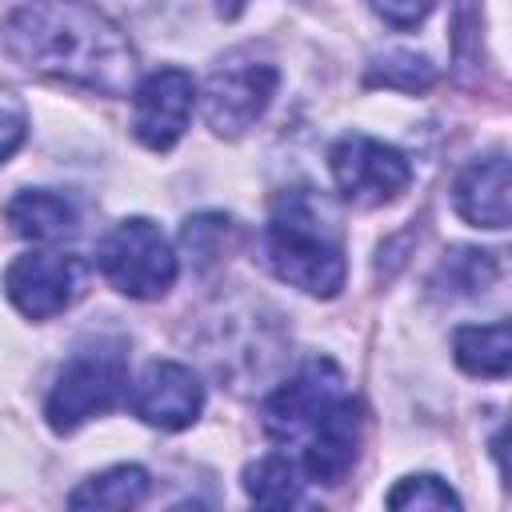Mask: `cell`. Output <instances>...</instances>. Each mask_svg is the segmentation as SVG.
I'll list each match as a JSON object with an SVG mask.
<instances>
[{"label":"cell","instance_id":"cell-18","mask_svg":"<svg viewBox=\"0 0 512 512\" xmlns=\"http://www.w3.org/2000/svg\"><path fill=\"white\" fill-rule=\"evenodd\" d=\"M388 508H460V496L440 476H408L388 492Z\"/></svg>","mask_w":512,"mask_h":512},{"label":"cell","instance_id":"cell-2","mask_svg":"<svg viewBox=\"0 0 512 512\" xmlns=\"http://www.w3.org/2000/svg\"><path fill=\"white\" fill-rule=\"evenodd\" d=\"M264 260L284 284L308 296H336L344 288L348 264L336 216L316 192L296 188L272 204L264 224Z\"/></svg>","mask_w":512,"mask_h":512},{"label":"cell","instance_id":"cell-8","mask_svg":"<svg viewBox=\"0 0 512 512\" xmlns=\"http://www.w3.org/2000/svg\"><path fill=\"white\" fill-rule=\"evenodd\" d=\"M4 292L28 320H48L84 292V260L68 252L16 256L4 272Z\"/></svg>","mask_w":512,"mask_h":512},{"label":"cell","instance_id":"cell-16","mask_svg":"<svg viewBox=\"0 0 512 512\" xmlns=\"http://www.w3.org/2000/svg\"><path fill=\"white\" fill-rule=\"evenodd\" d=\"M244 492L252 504L292 508V504H304V476L288 456H264L244 472Z\"/></svg>","mask_w":512,"mask_h":512},{"label":"cell","instance_id":"cell-19","mask_svg":"<svg viewBox=\"0 0 512 512\" xmlns=\"http://www.w3.org/2000/svg\"><path fill=\"white\" fill-rule=\"evenodd\" d=\"M444 272H448V284H452V288L476 292V288H484L488 280H496L500 264H496L492 252H456V256H448Z\"/></svg>","mask_w":512,"mask_h":512},{"label":"cell","instance_id":"cell-14","mask_svg":"<svg viewBox=\"0 0 512 512\" xmlns=\"http://www.w3.org/2000/svg\"><path fill=\"white\" fill-rule=\"evenodd\" d=\"M452 352H456V364L468 376L500 380V376H508V364H512V332H508L504 320H496V324H468V328H456Z\"/></svg>","mask_w":512,"mask_h":512},{"label":"cell","instance_id":"cell-3","mask_svg":"<svg viewBox=\"0 0 512 512\" xmlns=\"http://www.w3.org/2000/svg\"><path fill=\"white\" fill-rule=\"evenodd\" d=\"M128 384V360L120 344H92L64 360L48 392L44 416L56 432H72L96 412H108Z\"/></svg>","mask_w":512,"mask_h":512},{"label":"cell","instance_id":"cell-9","mask_svg":"<svg viewBox=\"0 0 512 512\" xmlns=\"http://www.w3.org/2000/svg\"><path fill=\"white\" fill-rule=\"evenodd\" d=\"M196 84L184 68H160L132 92V132L144 148L168 152L192 116Z\"/></svg>","mask_w":512,"mask_h":512},{"label":"cell","instance_id":"cell-22","mask_svg":"<svg viewBox=\"0 0 512 512\" xmlns=\"http://www.w3.org/2000/svg\"><path fill=\"white\" fill-rule=\"evenodd\" d=\"M240 4H244V0H216L220 16H236V12H240Z\"/></svg>","mask_w":512,"mask_h":512},{"label":"cell","instance_id":"cell-17","mask_svg":"<svg viewBox=\"0 0 512 512\" xmlns=\"http://www.w3.org/2000/svg\"><path fill=\"white\" fill-rule=\"evenodd\" d=\"M432 64L424 56H412V52H388L384 60H376V68L368 72L372 84H384V88H404V92H416V88H428L432 84Z\"/></svg>","mask_w":512,"mask_h":512},{"label":"cell","instance_id":"cell-6","mask_svg":"<svg viewBox=\"0 0 512 512\" xmlns=\"http://www.w3.org/2000/svg\"><path fill=\"white\" fill-rule=\"evenodd\" d=\"M276 68L268 60H252V56H232L220 60L204 84V120L212 132L220 136H240L244 128H252L264 108L276 96Z\"/></svg>","mask_w":512,"mask_h":512},{"label":"cell","instance_id":"cell-10","mask_svg":"<svg viewBox=\"0 0 512 512\" xmlns=\"http://www.w3.org/2000/svg\"><path fill=\"white\" fill-rule=\"evenodd\" d=\"M200 408H204V388L196 372L176 360L148 364L132 384V412L152 428H164V432L188 428L200 416Z\"/></svg>","mask_w":512,"mask_h":512},{"label":"cell","instance_id":"cell-7","mask_svg":"<svg viewBox=\"0 0 512 512\" xmlns=\"http://www.w3.org/2000/svg\"><path fill=\"white\" fill-rule=\"evenodd\" d=\"M344 396V380L328 360L304 364L292 380H284L264 400V432L280 444H304V436L316 428V420Z\"/></svg>","mask_w":512,"mask_h":512},{"label":"cell","instance_id":"cell-4","mask_svg":"<svg viewBox=\"0 0 512 512\" xmlns=\"http://www.w3.org/2000/svg\"><path fill=\"white\" fill-rule=\"evenodd\" d=\"M96 264L104 272V280L136 300H152L164 296L176 280V256L172 244L164 240V232L144 220V216H128L120 220L96 248Z\"/></svg>","mask_w":512,"mask_h":512},{"label":"cell","instance_id":"cell-5","mask_svg":"<svg viewBox=\"0 0 512 512\" xmlns=\"http://www.w3.org/2000/svg\"><path fill=\"white\" fill-rule=\"evenodd\" d=\"M328 168H332V180H336L340 196L360 204V208L388 204L400 192H408V184H412L408 156L396 152L384 140L364 136V132L340 136L332 144V152H328Z\"/></svg>","mask_w":512,"mask_h":512},{"label":"cell","instance_id":"cell-13","mask_svg":"<svg viewBox=\"0 0 512 512\" xmlns=\"http://www.w3.org/2000/svg\"><path fill=\"white\" fill-rule=\"evenodd\" d=\"M4 220L12 224L16 236L36 240V244H52L64 240L80 228V212L64 192L52 188H24L4 204Z\"/></svg>","mask_w":512,"mask_h":512},{"label":"cell","instance_id":"cell-21","mask_svg":"<svg viewBox=\"0 0 512 512\" xmlns=\"http://www.w3.org/2000/svg\"><path fill=\"white\" fill-rule=\"evenodd\" d=\"M372 8L392 28H416L432 12V0H372Z\"/></svg>","mask_w":512,"mask_h":512},{"label":"cell","instance_id":"cell-1","mask_svg":"<svg viewBox=\"0 0 512 512\" xmlns=\"http://www.w3.org/2000/svg\"><path fill=\"white\" fill-rule=\"evenodd\" d=\"M4 44L24 68L104 96H124L136 80V52L128 36L84 0L24 4L8 20Z\"/></svg>","mask_w":512,"mask_h":512},{"label":"cell","instance_id":"cell-20","mask_svg":"<svg viewBox=\"0 0 512 512\" xmlns=\"http://www.w3.org/2000/svg\"><path fill=\"white\" fill-rule=\"evenodd\" d=\"M24 132H28V116H24L20 100L0 92V164L24 144Z\"/></svg>","mask_w":512,"mask_h":512},{"label":"cell","instance_id":"cell-15","mask_svg":"<svg viewBox=\"0 0 512 512\" xmlns=\"http://www.w3.org/2000/svg\"><path fill=\"white\" fill-rule=\"evenodd\" d=\"M144 496H148V472L136 464H116L84 480L68 496V508H136Z\"/></svg>","mask_w":512,"mask_h":512},{"label":"cell","instance_id":"cell-12","mask_svg":"<svg viewBox=\"0 0 512 512\" xmlns=\"http://www.w3.org/2000/svg\"><path fill=\"white\" fill-rule=\"evenodd\" d=\"M456 212L476 228H508V160L496 152L460 172L452 188Z\"/></svg>","mask_w":512,"mask_h":512},{"label":"cell","instance_id":"cell-11","mask_svg":"<svg viewBox=\"0 0 512 512\" xmlns=\"http://www.w3.org/2000/svg\"><path fill=\"white\" fill-rule=\"evenodd\" d=\"M360 440H364V412H360V404L344 392V396L316 420V428L304 436V472H308L312 480L340 484V480L352 472V464H356Z\"/></svg>","mask_w":512,"mask_h":512}]
</instances>
